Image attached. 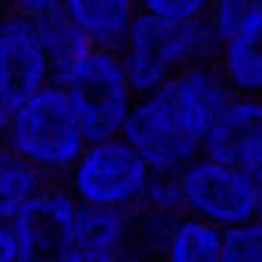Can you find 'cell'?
<instances>
[{"label": "cell", "instance_id": "obj_5", "mask_svg": "<svg viewBox=\"0 0 262 262\" xmlns=\"http://www.w3.org/2000/svg\"><path fill=\"white\" fill-rule=\"evenodd\" d=\"M176 185L182 213L219 231L247 225L262 216V198L253 176L210 155H201L194 164H188L176 176Z\"/></svg>", "mask_w": 262, "mask_h": 262}, {"label": "cell", "instance_id": "obj_3", "mask_svg": "<svg viewBox=\"0 0 262 262\" xmlns=\"http://www.w3.org/2000/svg\"><path fill=\"white\" fill-rule=\"evenodd\" d=\"M120 65L139 96L161 90L176 74L207 65L216 59V40L210 31V16L198 22H164L139 7L123 50L117 53Z\"/></svg>", "mask_w": 262, "mask_h": 262}, {"label": "cell", "instance_id": "obj_13", "mask_svg": "<svg viewBox=\"0 0 262 262\" xmlns=\"http://www.w3.org/2000/svg\"><path fill=\"white\" fill-rule=\"evenodd\" d=\"M68 13L99 53H120L133 22L139 16V7L126 0H68Z\"/></svg>", "mask_w": 262, "mask_h": 262}, {"label": "cell", "instance_id": "obj_8", "mask_svg": "<svg viewBox=\"0 0 262 262\" xmlns=\"http://www.w3.org/2000/svg\"><path fill=\"white\" fill-rule=\"evenodd\" d=\"M80 204L65 188H47L10 222L16 262H74V228Z\"/></svg>", "mask_w": 262, "mask_h": 262}, {"label": "cell", "instance_id": "obj_17", "mask_svg": "<svg viewBox=\"0 0 262 262\" xmlns=\"http://www.w3.org/2000/svg\"><path fill=\"white\" fill-rule=\"evenodd\" d=\"M142 10H148L151 16H158L164 22H176V25L198 22V19L210 16V7L201 4V0H148Z\"/></svg>", "mask_w": 262, "mask_h": 262}, {"label": "cell", "instance_id": "obj_15", "mask_svg": "<svg viewBox=\"0 0 262 262\" xmlns=\"http://www.w3.org/2000/svg\"><path fill=\"white\" fill-rule=\"evenodd\" d=\"M47 191V179L0 142V225H10Z\"/></svg>", "mask_w": 262, "mask_h": 262}, {"label": "cell", "instance_id": "obj_11", "mask_svg": "<svg viewBox=\"0 0 262 262\" xmlns=\"http://www.w3.org/2000/svg\"><path fill=\"white\" fill-rule=\"evenodd\" d=\"M19 10L34 22L37 34L47 47L50 65H53V80H56V86H62L93 56L90 40L83 37V31L71 19L68 4H59V0H31V4H22Z\"/></svg>", "mask_w": 262, "mask_h": 262}, {"label": "cell", "instance_id": "obj_1", "mask_svg": "<svg viewBox=\"0 0 262 262\" xmlns=\"http://www.w3.org/2000/svg\"><path fill=\"white\" fill-rule=\"evenodd\" d=\"M231 99L234 93L213 62L194 65L136 99L123 139L155 176H179L207 151V139Z\"/></svg>", "mask_w": 262, "mask_h": 262}, {"label": "cell", "instance_id": "obj_21", "mask_svg": "<svg viewBox=\"0 0 262 262\" xmlns=\"http://www.w3.org/2000/svg\"><path fill=\"white\" fill-rule=\"evenodd\" d=\"M4 16H7V10H4V7H0V22H4Z\"/></svg>", "mask_w": 262, "mask_h": 262}, {"label": "cell", "instance_id": "obj_9", "mask_svg": "<svg viewBox=\"0 0 262 262\" xmlns=\"http://www.w3.org/2000/svg\"><path fill=\"white\" fill-rule=\"evenodd\" d=\"M53 65L34 22L19 10H7L0 22V96L10 108L25 105L53 86Z\"/></svg>", "mask_w": 262, "mask_h": 262}, {"label": "cell", "instance_id": "obj_4", "mask_svg": "<svg viewBox=\"0 0 262 262\" xmlns=\"http://www.w3.org/2000/svg\"><path fill=\"white\" fill-rule=\"evenodd\" d=\"M151 182V167L123 136L90 142L68 173V191L80 207L129 216L133 210H142Z\"/></svg>", "mask_w": 262, "mask_h": 262}, {"label": "cell", "instance_id": "obj_16", "mask_svg": "<svg viewBox=\"0 0 262 262\" xmlns=\"http://www.w3.org/2000/svg\"><path fill=\"white\" fill-rule=\"evenodd\" d=\"M222 262H262V216L225 231Z\"/></svg>", "mask_w": 262, "mask_h": 262}, {"label": "cell", "instance_id": "obj_19", "mask_svg": "<svg viewBox=\"0 0 262 262\" xmlns=\"http://www.w3.org/2000/svg\"><path fill=\"white\" fill-rule=\"evenodd\" d=\"M10 114H13V108L4 102V96H0V142H4V136H7V126H10Z\"/></svg>", "mask_w": 262, "mask_h": 262}, {"label": "cell", "instance_id": "obj_14", "mask_svg": "<svg viewBox=\"0 0 262 262\" xmlns=\"http://www.w3.org/2000/svg\"><path fill=\"white\" fill-rule=\"evenodd\" d=\"M222 237L225 231L201 219L179 216L173 225L164 228L155 253L158 262H222Z\"/></svg>", "mask_w": 262, "mask_h": 262}, {"label": "cell", "instance_id": "obj_20", "mask_svg": "<svg viewBox=\"0 0 262 262\" xmlns=\"http://www.w3.org/2000/svg\"><path fill=\"white\" fill-rule=\"evenodd\" d=\"M120 262H151V259H148V250H145V247H133Z\"/></svg>", "mask_w": 262, "mask_h": 262}, {"label": "cell", "instance_id": "obj_10", "mask_svg": "<svg viewBox=\"0 0 262 262\" xmlns=\"http://www.w3.org/2000/svg\"><path fill=\"white\" fill-rule=\"evenodd\" d=\"M253 176L262 198V99L234 96L207 139V151Z\"/></svg>", "mask_w": 262, "mask_h": 262}, {"label": "cell", "instance_id": "obj_18", "mask_svg": "<svg viewBox=\"0 0 262 262\" xmlns=\"http://www.w3.org/2000/svg\"><path fill=\"white\" fill-rule=\"evenodd\" d=\"M0 262H16V244H13L10 225H0Z\"/></svg>", "mask_w": 262, "mask_h": 262}, {"label": "cell", "instance_id": "obj_7", "mask_svg": "<svg viewBox=\"0 0 262 262\" xmlns=\"http://www.w3.org/2000/svg\"><path fill=\"white\" fill-rule=\"evenodd\" d=\"M213 65L234 96L262 99V0H222L210 7Z\"/></svg>", "mask_w": 262, "mask_h": 262}, {"label": "cell", "instance_id": "obj_12", "mask_svg": "<svg viewBox=\"0 0 262 262\" xmlns=\"http://www.w3.org/2000/svg\"><path fill=\"white\" fill-rule=\"evenodd\" d=\"M133 216L114 210H77L74 262H120L133 250Z\"/></svg>", "mask_w": 262, "mask_h": 262}, {"label": "cell", "instance_id": "obj_2", "mask_svg": "<svg viewBox=\"0 0 262 262\" xmlns=\"http://www.w3.org/2000/svg\"><path fill=\"white\" fill-rule=\"evenodd\" d=\"M4 145L31 170L47 176H68L86 151L90 136L62 86H47L25 105L13 108Z\"/></svg>", "mask_w": 262, "mask_h": 262}, {"label": "cell", "instance_id": "obj_6", "mask_svg": "<svg viewBox=\"0 0 262 262\" xmlns=\"http://www.w3.org/2000/svg\"><path fill=\"white\" fill-rule=\"evenodd\" d=\"M62 90L68 93L90 142L123 136L129 111L139 99L120 65V56L99 50H93V56L62 83Z\"/></svg>", "mask_w": 262, "mask_h": 262}]
</instances>
